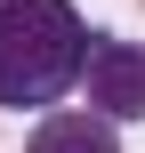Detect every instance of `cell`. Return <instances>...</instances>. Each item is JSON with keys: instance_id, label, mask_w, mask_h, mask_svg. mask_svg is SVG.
<instances>
[{"instance_id": "cell-3", "label": "cell", "mask_w": 145, "mask_h": 153, "mask_svg": "<svg viewBox=\"0 0 145 153\" xmlns=\"http://www.w3.org/2000/svg\"><path fill=\"white\" fill-rule=\"evenodd\" d=\"M24 153H121V137H113V121H97V113H48V121L24 137Z\"/></svg>"}, {"instance_id": "cell-1", "label": "cell", "mask_w": 145, "mask_h": 153, "mask_svg": "<svg viewBox=\"0 0 145 153\" xmlns=\"http://www.w3.org/2000/svg\"><path fill=\"white\" fill-rule=\"evenodd\" d=\"M89 24L73 0H0V113L57 105L81 81Z\"/></svg>"}, {"instance_id": "cell-2", "label": "cell", "mask_w": 145, "mask_h": 153, "mask_svg": "<svg viewBox=\"0 0 145 153\" xmlns=\"http://www.w3.org/2000/svg\"><path fill=\"white\" fill-rule=\"evenodd\" d=\"M81 81H89L97 121H145V48H137V40H121V32H89Z\"/></svg>"}]
</instances>
